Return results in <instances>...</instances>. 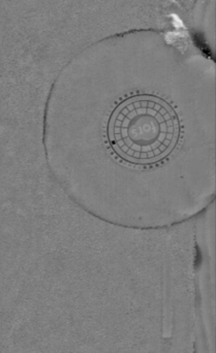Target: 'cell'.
<instances>
[{
  "label": "cell",
  "instance_id": "6da1fadb",
  "mask_svg": "<svg viewBox=\"0 0 216 353\" xmlns=\"http://www.w3.org/2000/svg\"><path fill=\"white\" fill-rule=\"evenodd\" d=\"M215 125L213 105L134 89L84 105L47 101L43 146L68 151L50 171L76 161L77 172L107 179L117 203L112 225L161 230L213 205Z\"/></svg>",
  "mask_w": 216,
  "mask_h": 353
}]
</instances>
